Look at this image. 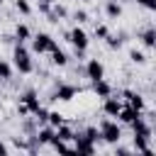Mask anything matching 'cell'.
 <instances>
[{"mask_svg": "<svg viewBox=\"0 0 156 156\" xmlns=\"http://www.w3.org/2000/svg\"><path fill=\"white\" fill-rule=\"evenodd\" d=\"M129 61L136 63V66H144V63H146V54L139 51V49H132V51H129Z\"/></svg>", "mask_w": 156, "mask_h": 156, "instance_id": "obj_23", "label": "cell"}, {"mask_svg": "<svg viewBox=\"0 0 156 156\" xmlns=\"http://www.w3.org/2000/svg\"><path fill=\"white\" fill-rule=\"evenodd\" d=\"M115 154H117V156H129L132 149H129V146H117V144H115Z\"/></svg>", "mask_w": 156, "mask_h": 156, "instance_id": "obj_30", "label": "cell"}, {"mask_svg": "<svg viewBox=\"0 0 156 156\" xmlns=\"http://www.w3.org/2000/svg\"><path fill=\"white\" fill-rule=\"evenodd\" d=\"M98 129H100V139H102L105 144H119V139H122V127H119L112 117L100 119Z\"/></svg>", "mask_w": 156, "mask_h": 156, "instance_id": "obj_3", "label": "cell"}, {"mask_svg": "<svg viewBox=\"0 0 156 156\" xmlns=\"http://www.w3.org/2000/svg\"><path fill=\"white\" fill-rule=\"evenodd\" d=\"M0 5H2V0H0Z\"/></svg>", "mask_w": 156, "mask_h": 156, "instance_id": "obj_35", "label": "cell"}, {"mask_svg": "<svg viewBox=\"0 0 156 156\" xmlns=\"http://www.w3.org/2000/svg\"><path fill=\"white\" fill-rule=\"evenodd\" d=\"M80 134H83L85 139H90L93 144H98V141H100V129H98L95 124H90V127H85V129H83Z\"/></svg>", "mask_w": 156, "mask_h": 156, "instance_id": "obj_20", "label": "cell"}, {"mask_svg": "<svg viewBox=\"0 0 156 156\" xmlns=\"http://www.w3.org/2000/svg\"><path fill=\"white\" fill-rule=\"evenodd\" d=\"M105 15H107L110 20H117V17L122 15V2H117V0H107V2H105Z\"/></svg>", "mask_w": 156, "mask_h": 156, "instance_id": "obj_17", "label": "cell"}, {"mask_svg": "<svg viewBox=\"0 0 156 156\" xmlns=\"http://www.w3.org/2000/svg\"><path fill=\"white\" fill-rule=\"evenodd\" d=\"M32 54H49L51 49H56L58 44H56V39L51 37V34H46V32H37V34H32Z\"/></svg>", "mask_w": 156, "mask_h": 156, "instance_id": "obj_4", "label": "cell"}, {"mask_svg": "<svg viewBox=\"0 0 156 156\" xmlns=\"http://www.w3.org/2000/svg\"><path fill=\"white\" fill-rule=\"evenodd\" d=\"M90 88H93V93L98 95V98H107V95H112V85L105 80V78H98V80H90Z\"/></svg>", "mask_w": 156, "mask_h": 156, "instance_id": "obj_11", "label": "cell"}, {"mask_svg": "<svg viewBox=\"0 0 156 156\" xmlns=\"http://www.w3.org/2000/svg\"><path fill=\"white\" fill-rule=\"evenodd\" d=\"M12 39L20 41V44H24V41L32 39V29H29L24 22H20V24H15V37H12Z\"/></svg>", "mask_w": 156, "mask_h": 156, "instance_id": "obj_13", "label": "cell"}, {"mask_svg": "<svg viewBox=\"0 0 156 156\" xmlns=\"http://www.w3.org/2000/svg\"><path fill=\"white\" fill-rule=\"evenodd\" d=\"M107 34H110L107 24H95V39H105Z\"/></svg>", "mask_w": 156, "mask_h": 156, "instance_id": "obj_27", "label": "cell"}, {"mask_svg": "<svg viewBox=\"0 0 156 156\" xmlns=\"http://www.w3.org/2000/svg\"><path fill=\"white\" fill-rule=\"evenodd\" d=\"M122 98L127 100L129 107H134V110H139V112L146 110V100H144L141 93H136V90H122Z\"/></svg>", "mask_w": 156, "mask_h": 156, "instance_id": "obj_8", "label": "cell"}, {"mask_svg": "<svg viewBox=\"0 0 156 156\" xmlns=\"http://www.w3.org/2000/svg\"><path fill=\"white\" fill-rule=\"evenodd\" d=\"M73 151H76V154H85V156H93L98 149H95V144H93L90 139H85L80 132H73Z\"/></svg>", "mask_w": 156, "mask_h": 156, "instance_id": "obj_5", "label": "cell"}, {"mask_svg": "<svg viewBox=\"0 0 156 156\" xmlns=\"http://www.w3.org/2000/svg\"><path fill=\"white\" fill-rule=\"evenodd\" d=\"M12 63H15V68H17L22 76H29V73L34 71L32 51H29L24 44H20V41H15V49H12Z\"/></svg>", "mask_w": 156, "mask_h": 156, "instance_id": "obj_1", "label": "cell"}, {"mask_svg": "<svg viewBox=\"0 0 156 156\" xmlns=\"http://www.w3.org/2000/svg\"><path fill=\"white\" fill-rule=\"evenodd\" d=\"M51 12H54L58 20H66V17H68V10H66V5H63V2H56V0L51 2Z\"/></svg>", "mask_w": 156, "mask_h": 156, "instance_id": "obj_22", "label": "cell"}, {"mask_svg": "<svg viewBox=\"0 0 156 156\" xmlns=\"http://www.w3.org/2000/svg\"><path fill=\"white\" fill-rule=\"evenodd\" d=\"M15 10H17L20 15H24V17L32 15V5H29V0H15Z\"/></svg>", "mask_w": 156, "mask_h": 156, "instance_id": "obj_24", "label": "cell"}, {"mask_svg": "<svg viewBox=\"0 0 156 156\" xmlns=\"http://www.w3.org/2000/svg\"><path fill=\"white\" fill-rule=\"evenodd\" d=\"M0 80H12V63L7 58H0Z\"/></svg>", "mask_w": 156, "mask_h": 156, "instance_id": "obj_19", "label": "cell"}, {"mask_svg": "<svg viewBox=\"0 0 156 156\" xmlns=\"http://www.w3.org/2000/svg\"><path fill=\"white\" fill-rule=\"evenodd\" d=\"M66 39L73 44V54H76V58H85V51H88V46H90V37H88V32L83 29V27H73L71 32H66Z\"/></svg>", "mask_w": 156, "mask_h": 156, "instance_id": "obj_2", "label": "cell"}, {"mask_svg": "<svg viewBox=\"0 0 156 156\" xmlns=\"http://www.w3.org/2000/svg\"><path fill=\"white\" fill-rule=\"evenodd\" d=\"M78 93H80V88H76V85H66V83H58V85H56V90H54V95H51V100L71 102Z\"/></svg>", "mask_w": 156, "mask_h": 156, "instance_id": "obj_6", "label": "cell"}, {"mask_svg": "<svg viewBox=\"0 0 156 156\" xmlns=\"http://www.w3.org/2000/svg\"><path fill=\"white\" fill-rule=\"evenodd\" d=\"M54 136H56V139H63V141H73V129L63 122V124H58V127L54 129Z\"/></svg>", "mask_w": 156, "mask_h": 156, "instance_id": "obj_18", "label": "cell"}, {"mask_svg": "<svg viewBox=\"0 0 156 156\" xmlns=\"http://www.w3.org/2000/svg\"><path fill=\"white\" fill-rule=\"evenodd\" d=\"M139 115H141L139 110H134V107H129V105H122V110H119L117 119H119V122H124V124H132V122H134Z\"/></svg>", "mask_w": 156, "mask_h": 156, "instance_id": "obj_12", "label": "cell"}, {"mask_svg": "<svg viewBox=\"0 0 156 156\" xmlns=\"http://www.w3.org/2000/svg\"><path fill=\"white\" fill-rule=\"evenodd\" d=\"M117 2H129V0H117Z\"/></svg>", "mask_w": 156, "mask_h": 156, "instance_id": "obj_32", "label": "cell"}, {"mask_svg": "<svg viewBox=\"0 0 156 156\" xmlns=\"http://www.w3.org/2000/svg\"><path fill=\"white\" fill-rule=\"evenodd\" d=\"M20 100L29 107V115H34L39 107H41V102H39V95H37V90L34 88H29V90H24L22 95H20Z\"/></svg>", "mask_w": 156, "mask_h": 156, "instance_id": "obj_10", "label": "cell"}, {"mask_svg": "<svg viewBox=\"0 0 156 156\" xmlns=\"http://www.w3.org/2000/svg\"><path fill=\"white\" fill-rule=\"evenodd\" d=\"M17 115H20V117H29V107H27L22 100L17 102Z\"/></svg>", "mask_w": 156, "mask_h": 156, "instance_id": "obj_29", "label": "cell"}, {"mask_svg": "<svg viewBox=\"0 0 156 156\" xmlns=\"http://www.w3.org/2000/svg\"><path fill=\"white\" fill-rule=\"evenodd\" d=\"M134 2L141 5V7H146V10H151V12L156 10V0H134Z\"/></svg>", "mask_w": 156, "mask_h": 156, "instance_id": "obj_28", "label": "cell"}, {"mask_svg": "<svg viewBox=\"0 0 156 156\" xmlns=\"http://www.w3.org/2000/svg\"><path fill=\"white\" fill-rule=\"evenodd\" d=\"M102 41L107 44V49H112V51H117V49L122 46V41H124V39H119V37H115V34H107V37H105Z\"/></svg>", "mask_w": 156, "mask_h": 156, "instance_id": "obj_25", "label": "cell"}, {"mask_svg": "<svg viewBox=\"0 0 156 156\" xmlns=\"http://www.w3.org/2000/svg\"><path fill=\"white\" fill-rule=\"evenodd\" d=\"M49 146H51L54 151H61V154H76V151H73V144H71V141H63V139H56V136H51Z\"/></svg>", "mask_w": 156, "mask_h": 156, "instance_id": "obj_14", "label": "cell"}, {"mask_svg": "<svg viewBox=\"0 0 156 156\" xmlns=\"http://www.w3.org/2000/svg\"><path fill=\"white\" fill-rule=\"evenodd\" d=\"M5 154H10V146H7V144H2V141H0V156H5Z\"/></svg>", "mask_w": 156, "mask_h": 156, "instance_id": "obj_31", "label": "cell"}, {"mask_svg": "<svg viewBox=\"0 0 156 156\" xmlns=\"http://www.w3.org/2000/svg\"><path fill=\"white\" fill-rule=\"evenodd\" d=\"M83 2H93V0H83Z\"/></svg>", "mask_w": 156, "mask_h": 156, "instance_id": "obj_33", "label": "cell"}, {"mask_svg": "<svg viewBox=\"0 0 156 156\" xmlns=\"http://www.w3.org/2000/svg\"><path fill=\"white\" fill-rule=\"evenodd\" d=\"M63 122H66V119H63V115H61V112L49 110V117H46V124H49V127H54V129H56V127H58V124H63Z\"/></svg>", "mask_w": 156, "mask_h": 156, "instance_id": "obj_21", "label": "cell"}, {"mask_svg": "<svg viewBox=\"0 0 156 156\" xmlns=\"http://www.w3.org/2000/svg\"><path fill=\"white\" fill-rule=\"evenodd\" d=\"M0 90H2V80H0Z\"/></svg>", "mask_w": 156, "mask_h": 156, "instance_id": "obj_34", "label": "cell"}, {"mask_svg": "<svg viewBox=\"0 0 156 156\" xmlns=\"http://www.w3.org/2000/svg\"><path fill=\"white\" fill-rule=\"evenodd\" d=\"M119 110H122V100H119V98H115V95L102 98V112H105L107 117H117Z\"/></svg>", "mask_w": 156, "mask_h": 156, "instance_id": "obj_9", "label": "cell"}, {"mask_svg": "<svg viewBox=\"0 0 156 156\" xmlns=\"http://www.w3.org/2000/svg\"><path fill=\"white\" fill-rule=\"evenodd\" d=\"M49 54H51V63H54V66H58V68L68 66V56H66V51H63V49H58V46H56V49H51Z\"/></svg>", "mask_w": 156, "mask_h": 156, "instance_id": "obj_16", "label": "cell"}, {"mask_svg": "<svg viewBox=\"0 0 156 156\" xmlns=\"http://www.w3.org/2000/svg\"><path fill=\"white\" fill-rule=\"evenodd\" d=\"M73 20H76V24H85L90 20V15L85 10H73Z\"/></svg>", "mask_w": 156, "mask_h": 156, "instance_id": "obj_26", "label": "cell"}, {"mask_svg": "<svg viewBox=\"0 0 156 156\" xmlns=\"http://www.w3.org/2000/svg\"><path fill=\"white\" fill-rule=\"evenodd\" d=\"M85 78H88V80L105 78V66H102L100 58H88V61H85Z\"/></svg>", "mask_w": 156, "mask_h": 156, "instance_id": "obj_7", "label": "cell"}, {"mask_svg": "<svg viewBox=\"0 0 156 156\" xmlns=\"http://www.w3.org/2000/svg\"><path fill=\"white\" fill-rule=\"evenodd\" d=\"M139 39H141V44H144L146 49H154V46H156V29H154V27H146V29L139 34Z\"/></svg>", "mask_w": 156, "mask_h": 156, "instance_id": "obj_15", "label": "cell"}]
</instances>
